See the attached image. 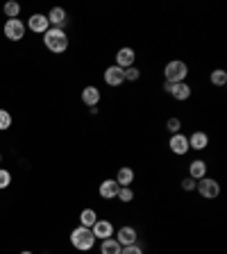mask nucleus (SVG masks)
I'll return each instance as SVG.
<instances>
[{"label": "nucleus", "instance_id": "obj_1", "mask_svg": "<svg viewBox=\"0 0 227 254\" xmlns=\"http://www.w3.org/2000/svg\"><path fill=\"white\" fill-rule=\"evenodd\" d=\"M43 43L50 53H66L69 50V37H66V32L59 30V27H50V30L43 34Z\"/></svg>", "mask_w": 227, "mask_h": 254}, {"label": "nucleus", "instance_id": "obj_2", "mask_svg": "<svg viewBox=\"0 0 227 254\" xmlns=\"http://www.w3.org/2000/svg\"><path fill=\"white\" fill-rule=\"evenodd\" d=\"M71 243H73V248L79 250V252H89L95 245V236L89 227H82V225H79V227H75L73 232H71Z\"/></svg>", "mask_w": 227, "mask_h": 254}, {"label": "nucleus", "instance_id": "obj_3", "mask_svg": "<svg viewBox=\"0 0 227 254\" xmlns=\"http://www.w3.org/2000/svg\"><path fill=\"white\" fill-rule=\"evenodd\" d=\"M164 75H166V82H168V84H177V82H184V79H186V75H189V68H186L184 62H180V59H173V62L166 64Z\"/></svg>", "mask_w": 227, "mask_h": 254}, {"label": "nucleus", "instance_id": "obj_4", "mask_svg": "<svg viewBox=\"0 0 227 254\" xmlns=\"http://www.w3.org/2000/svg\"><path fill=\"white\" fill-rule=\"evenodd\" d=\"M196 189L202 197H207V200H216V197L221 195V184H218L216 180H212V177H202V180H198Z\"/></svg>", "mask_w": 227, "mask_h": 254}, {"label": "nucleus", "instance_id": "obj_5", "mask_svg": "<svg viewBox=\"0 0 227 254\" xmlns=\"http://www.w3.org/2000/svg\"><path fill=\"white\" fill-rule=\"evenodd\" d=\"M5 37L9 41H21L25 37V25H23L18 18H7L5 23Z\"/></svg>", "mask_w": 227, "mask_h": 254}, {"label": "nucleus", "instance_id": "obj_6", "mask_svg": "<svg viewBox=\"0 0 227 254\" xmlns=\"http://www.w3.org/2000/svg\"><path fill=\"white\" fill-rule=\"evenodd\" d=\"M168 145H170V152L177 154V157H182V154H186L191 150L189 148V138H186L184 134H173L170 141H168Z\"/></svg>", "mask_w": 227, "mask_h": 254}, {"label": "nucleus", "instance_id": "obj_7", "mask_svg": "<svg viewBox=\"0 0 227 254\" xmlns=\"http://www.w3.org/2000/svg\"><path fill=\"white\" fill-rule=\"evenodd\" d=\"M91 232H93V236H95V241L100 238V241H105V238H111L114 236V225H111L109 220H95V225L91 227Z\"/></svg>", "mask_w": 227, "mask_h": 254}, {"label": "nucleus", "instance_id": "obj_8", "mask_svg": "<svg viewBox=\"0 0 227 254\" xmlns=\"http://www.w3.org/2000/svg\"><path fill=\"white\" fill-rule=\"evenodd\" d=\"M134 62H137V55H134V50L132 48H121L116 53V66L118 68H132L134 66Z\"/></svg>", "mask_w": 227, "mask_h": 254}, {"label": "nucleus", "instance_id": "obj_9", "mask_svg": "<svg viewBox=\"0 0 227 254\" xmlns=\"http://www.w3.org/2000/svg\"><path fill=\"white\" fill-rule=\"evenodd\" d=\"M27 27L32 32H39V34H46L50 30V23H48V16L46 14H32L30 21H27Z\"/></svg>", "mask_w": 227, "mask_h": 254}, {"label": "nucleus", "instance_id": "obj_10", "mask_svg": "<svg viewBox=\"0 0 227 254\" xmlns=\"http://www.w3.org/2000/svg\"><path fill=\"white\" fill-rule=\"evenodd\" d=\"M137 238H139L137 229L130 227V225H125V227H121L116 232V241L121 243V248H125V245H134L137 243Z\"/></svg>", "mask_w": 227, "mask_h": 254}, {"label": "nucleus", "instance_id": "obj_11", "mask_svg": "<svg viewBox=\"0 0 227 254\" xmlns=\"http://www.w3.org/2000/svg\"><path fill=\"white\" fill-rule=\"evenodd\" d=\"M105 82L109 86H121L123 82H125V70L118 68L116 64H114V66H109V68L105 70Z\"/></svg>", "mask_w": 227, "mask_h": 254}, {"label": "nucleus", "instance_id": "obj_12", "mask_svg": "<svg viewBox=\"0 0 227 254\" xmlns=\"http://www.w3.org/2000/svg\"><path fill=\"white\" fill-rule=\"evenodd\" d=\"M168 93L173 95L175 100L184 102V100H189V98H191V86L186 84V82H177V84H170V91H168Z\"/></svg>", "mask_w": 227, "mask_h": 254}, {"label": "nucleus", "instance_id": "obj_13", "mask_svg": "<svg viewBox=\"0 0 227 254\" xmlns=\"http://www.w3.org/2000/svg\"><path fill=\"white\" fill-rule=\"evenodd\" d=\"M66 21H69V16H66V11H64L62 7H53L50 14H48V23H53V25L59 27V30H64Z\"/></svg>", "mask_w": 227, "mask_h": 254}, {"label": "nucleus", "instance_id": "obj_14", "mask_svg": "<svg viewBox=\"0 0 227 254\" xmlns=\"http://www.w3.org/2000/svg\"><path fill=\"white\" fill-rule=\"evenodd\" d=\"M118 189H121V186L116 184V180H105L100 184V189H98V193H100V197H105V200H111V197L118 195Z\"/></svg>", "mask_w": 227, "mask_h": 254}, {"label": "nucleus", "instance_id": "obj_15", "mask_svg": "<svg viewBox=\"0 0 227 254\" xmlns=\"http://www.w3.org/2000/svg\"><path fill=\"white\" fill-rule=\"evenodd\" d=\"M82 102H84L86 107H98V102H100V91L95 89V86H84V89H82Z\"/></svg>", "mask_w": 227, "mask_h": 254}, {"label": "nucleus", "instance_id": "obj_16", "mask_svg": "<svg viewBox=\"0 0 227 254\" xmlns=\"http://www.w3.org/2000/svg\"><path fill=\"white\" fill-rule=\"evenodd\" d=\"M189 177L191 180H202V177H207V164L202 161V159H196V161H191L189 166Z\"/></svg>", "mask_w": 227, "mask_h": 254}, {"label": "nucleus", "instance_id": "obj_17", "mask_svg": "<svg viewBox=\"0 0 227 254\" xmlns=\"http://www.w3.org/2000/svg\"><path fill=\"white\" fill-rule=\"evenodd\" d=\"M209 145V136L205 132H193L189 136V148L191 150H205Z\"/></svg>", "mask_w": 227, "mask_h": 254}, {"label": "nucleus", "instance_id": "obj_18", "mask_svg": "<svg viewBox=\"0 0 227 254\" xmlns=\"http://www.w3.org/2000/svg\"><path fill=\"white\" fill-rule=\"evenodd\" d=\"M121 243H118L116 238H105L100 245V254H121Z\"/></svg>", "mask_w": 227, "mask_h": 254}, {"label": "nucleus", "instance_id": "obj_19", "mask_svg": "<svg viewBox=\"0 0 227 254\" xmlns=\"http://www.w3.org/2000/svg\"><path fill=\"white\" fill-rule=\"evenodd\" d=\"M134 182V170L132 168H121L116 175V184L118 186H130Z\"/></svg>", "mask_w": 227, "mask_h": 254}, {"label": "nucleus", "instance_id": "obj_20", "mask_svg": "<svg viewBox=\"0 0 227 254\" xmlns=\"http://www.w3.org/2000/svg\"><path fill=\"white\" fill-rule=\"evenodd\" d=\"M95 220H98V213L93 211V209H84V211L79 213V225H82V227H93L95 225Z\"/></svg>", "mask_w": 227, "mask_h": 254}, {"label": "nucleus", "instance_id": "obj_21", "mask_svg": "<svg viewBox=\"0 0 227 254\" xmlns=\"http://www.w3.org/2000/svg\"><path fill=\"white\" fill-rule=\"evenodd\" d=\"M209 79H212L214 86H225L227 84V73L223 68H216L212 75H209Z\"/></svg>", "mask_w": 227, "mask_h": 254}, {"label": "nucleus", "instance_id": "obj_22", "mask_svg": "<svg viewBox=\"0 0 227 254\" xmlns=\"http://www.w3.org/2000/svg\"><path fill=\"white\" fill-rule=\"evenodd\" d=\"M118 200L121 202H132L134 200V190L130 189V186H121V189H118Z\"/></svg>", "mask_w": 227, "mask_h": 254}, {"label": "nucleus", "instance_id": "obj_23", "mask_svg": "<svg viewBox=\"0 0 227 254\" xmlns=\"http://www.w3.org/2000/svg\"><path fill=\"white\" fill-rule=\"evenodd\" d=\"M18 11H21V5H18V2H14V0L5 2V14H7V18H16V16H18Z\"/></svg>", "mask_w": 227, "mask_h": 254}, {"label": "nucleus", "instance_id": "obj_24", "mask_svg": "<svg viewBox=\"0 0 227 254\" xmlns=\"http://www.w3.org/2000/svg\"><path fill=\"white\" fill-rule=\"evenodd\" d=\"M11 127V114L5 109H0V132H5Z\"/></svg>", "mask_w": 227, "mask_h": 254}, {"label": "nucleus", "instance_id": "obj_25", "mask_svg": "<svg viewBox=\"0 0 227 254\" xmlns=\"http://www.w3.org/2000/svg\"><path fill=\"white\" fill-rule=\"evenodd\" d=\"M166 127H168V132H170V134H180V129H182V123H180V118H168V123H166Z\"/></svg>", "mask_w": 227, "mask_h": 254}, {"label": "nucleus", "instance_id": "obj_26", "mask_svg": "<svg viewBox=\"0 0 227 254\" xmlns=\"http://www.w3.org/2000/svg\"><path fill=\"white\" fill-rule=\"evenodd\" d=\"M141 77V70H137L132 66V68H125V82H137V79Z\"/></svg>", "mask_w": 227, "mask_h": 254}, {"label": "nucleus", "instance_id": "obj_27", "mask_svg": "<svg viewBox=\"0 0 227 254\" xmlns=\"http://www.w3.org/2000/svg\"><path fill=\"white\" fill-rule=\"evenodd\" d=\"M9 182H11V173H9V170L0 168V189H7V186H9Z\"/></svg>", "mask_w": 227, "mask_h": 254}, {"label": "nucleus", "instance_id": "obj_28", "mask_svg": "<svg viewBox=\"0 0 227 254\" xmlns=\"http://www.w3.org/2000/svg\"><path fill=\"white\" fill-rule=\"evenodd\" d=\"M121 254H143V250L134 243V245H125V248L121 250Z\"/></svg>", "mask_w": 227, "mask_h": 254}, {"label": "nucleus", "instance_id": "obj_29", "mask_svg": "<svg viewBox=\"0 0 227 254\" xmlns=\"http://www.w3.org/2000/svg\"><path fill=\"white\" fill-rule=\"evenodd\" d=\"M196 184H198V182L191 180V177H184V180H182V189H184V190H196Z\"/></svg>", "mask_w": 227, "mask_h": 254}, {"label": "nucleus", "instance_id": "obj_30", "mask_svg": "<svg viewBox=\"0 0 227 254\" xmlns=\"http://www.w3.org/2000/svg\"><path fill=\"white\" fill-rule=\"evenodd\" d=\"M21 254H32V252H21Z\"/></svg>", "mask_w": 227, "mask_h": 254}, {"label": "nucleus", "instance_id": "obj_31", "mask_svg": "<svg viewBox=\"0 0 227 254\" xmlns=\"http://www.w3.org/2000/svg\"><path fill=\"white\" fill-rule=\"evenodd\" d=\"M0 161H2V154H0Z\"/></svg>", "mask_w": 227, "mask_h": 254}]
</instances>
